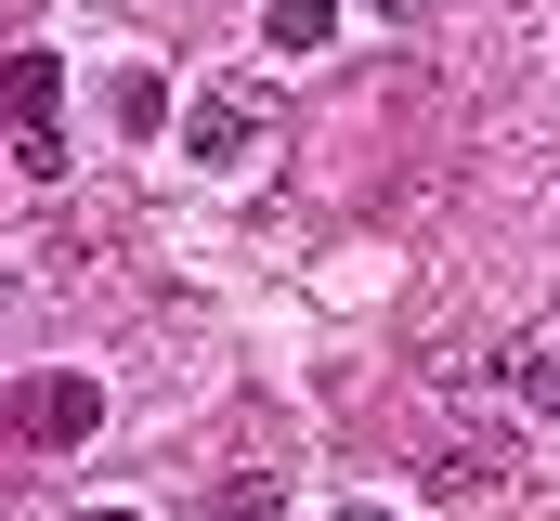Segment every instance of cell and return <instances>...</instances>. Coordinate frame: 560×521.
I'll list each match as a JSON object with an SVG mask.
<instances>
[{
	"mask_svg": "<svg viewBox=\"0 0 560 521\" xmlns=\"http://www.w3.org/2000/svg\"><path fill=\"white\" fill-rule=\"evenodd\" d=\"M13 170L26 183L66 170V66L52 53H13Z\"/></svg>",
	"mask_w": 560,
	"mask_h": 521,
	"instance_id": "6da1fadb",
	"label": "cell"
},
{
	"mask_svg": "<svg viewBox=\"0 0 560 521\" xmlns=\"http://www.w3.org/2000/svg\"><path fill=\"white\" fill-rule=\"evenodd\" d=\"M183 157L248 170V157H261V92H196V105H183Z\"/></svg>",
	"mask_w": 560,
	"mask_h": 521,
	"instance_id": "7a4b0ae2",
	"label": "cell"
},
{
	"mask_svg": "<svg viewBox=\"0 0 560 521\" xmlns=\"http://www.w3.org/2000/svg\"><path fill=\"white\" fill-rule=\"evenodd\" d=\"M92 430H105L92 379H26V443H92Z\"/></svg>",
	"mask_w": 560,
	"mask_h": 521,
	"instance_id": "3957f363",
	"label": "cell"
},
{
	"mask_svg": "<svg viewBox=\"0 0 560 521\" xmlns=\"http://www.w3.org/2000/svg\"><path fill=\"white\" fill-rule=\"evenodd\" d=\"M430 483H443V496L509 483V430H443V443H430Z\"/></svg>",
	"mask_w": 560,
	"mask_h": 521,
	"instance_id": "277c9868",
	"label": "cell"
},
{
	"mask_svg": "<svg viewBox=\"0 0 560 521\" xmlns=\"http://www.w3.org/2000/svg\"><path fill=\"white\" fill-rule=\"evenodd\" d=\"M495 379L522 391V404H535V417H560V326H548V339H522V352H509V366H495Z\"/></svg>",
	"mask_w": 560,
	"mask_h": 521,
	"instance_id": "5b68a950",
	"label": "cell"
},
{
	"mask_svg": "<svg viewBox=\"0 0 560 521\" xmlns=\"http://www.w3.org/2000/svg\"><path fill=\"white\" fill-rule=\"evenodd\" d=\"M326 26H339V0H261V39L275 53H326Z\"/></svg>",
	"mask_w": 560,
	"mask_h": 521,
	"instance_id": "8992f818",
	"label": "cell"
},
{
	"mask_svg": "<svg viewBox=\"0 0 560 521\" xmlns=\"http://www.w3.org/2000/svg\"><path fill=\"white\" fill-rule=\"evenodd\" d=\"M275 509H287V483H275V470H235V483H222L196 521H275Z\"/></svg>",
	"mask_w": 560,
	"mask_h": 521,
	"instance_id": "52a82bcc",
	"label": "cell"
},
{
	"mask_svg": "<svg viewBox=\"0 0 560 521\" xmlns=\"http://www.w3.org/2000/svg\"><path fill=\"white\" fill-rule=\"evenodd\" d=\"M365 13H392V26H418V13H430V0H365Z\"/></svg>",
	"mask_w": 560,
	"mask_h": 521,
	"instance_id": "ba28073f",
	"label": "cell"
},
{
	"mask_svg": "<svg viewBox=\"0 0 560 521\" xmlns=\"http://www.w3.org/2000/svg\"><path fill=\"white\" fill-rule=\"evenodd\" d=\"M79 521H143V509H79Z\"/></svg>",
	"mask_w": 560,
	"mask_h": 521,
	"instance_id": "9c48e42d",
	"label": "cell"
},
{
	"mask_svg": "<svg viewBox=\"0 0 560 521\" xmlns=\"http://www.w3.org/2000/svg\"><path fill=\"white\" fill-rule=\"evenodd\" d=\"M339 521H392V509H339Z\"/></svg>",
	"mask_w": 560,
	"mask_h": 521,
	"instance_id": "30bf717a",
	"label": "cell"
}]
</instances>
